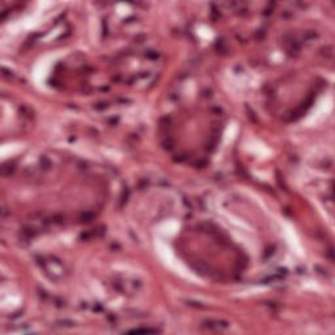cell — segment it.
<instances>
[{"instance_id":"obj_1","label":"cell","mask_w":335,"mask_h":335,"mask_svg":"<svg viewBox=\"0 0 335 335\" xmlns=\"http://www.w3.org/2000/svg\"><path fill=\"white\" fill-rule=\"evenodd\" d=\"M203 327L204 329H208V330H215V331H219V330H223V329H226L228 327V322L226 321H219V319H210V321H204L203 322Z\"/></svg>"},{"instance_id":"obj_2","label":"cell","mask_w":335,"mask_h":335,"mask_svg":"<svg viewBox=\"0 0 335 335\" xmlns=\"http://www.w3.org/2000/svg\"><path fill=\"white\" fill-rule=\"evenodd\" d=\"M193 268L195 270L198 274H200V275H203V276H210V275H212L211 267H210L208 265L204 263V262H195V263L193 265Z\"/></svg>"},{"instance_id":"obj_3","label":"cell","mask_w":335,"mask_h":335,"mask_svg":"<svg viewBox=\"0 0 335 335\" xmlns=\"http://www.w3.org/2000/svg\"><path fill=\"white\" fill-rule=\"evenodd\" d=\"M21 235H22L24 240H31L33 237L37 236V230H35L34 228H31V226H25V228H22V230H21Z\"/></svg>"},{"instance_id":"obj_4","label":"cell","mask_w":335,"mask_h":335,"mask_svg":"<svg viewBox=\"0 0 335 335\" xmlns=\"http://www.w3.org/2000/svg\"><path fill=\"white\" fill-rule=\"evenodd\" d=\"M128 196H130V190L127 189V187H124L123 191H122V194H121V196H119V207H123L124 204L127 203Z\"/></svg>"},{"instance_id":"obj_5","label":"cell","mask_w":335,"mask_h":335,"mask_svg":"<svg viewBox=\"0 0 335 335\" xmlns=\"http://www.w3.org/2000/svg\"><path fill=\"white\" fill-rule=\"evenodd\" d=\"M321 55L325 56L326 59H331L334 56V50L331 46H325L322 50H321Z\"/></svg>"},{"instance_id":"obj_6","label":"cell","mask_w":335,"mask_h":335,"mask_svg":"<svg viewBox=\"0 0 335 335\" xmlns=\"http://www.w3.org/2000/svg\"><path fill=\"white\" fill-rule=\"evenodd\" d=\"M215 49H216V51H219V52H221V54H224V52L228 51V49H226L225 42L223 41V39H219V41H216Z\"/></svg>"},{"instance_id":"obj_7","label":"cell","mask_w":335,"mask_h":335,"mask_svg":"<svg viewBox=\"0 0 335 335\" xmlns=\"http://www.w3.org/2000/svg\"><path fill=\"white\" fill-rule=\"evenodd\" d=\"M302 38H304V41H313V39L318 38V33L314 31V30H308V31H305V33H304Z\"/></svg>"},{"instance_id":"obj_8","label":"cell","mask_w":335,"mask_h":335,"mask_svg":"<svg viewBox=\"0 0 335 335\" xmlns=\"http://www.w3.org/2000/svg\"><path fill=\"white\" fill-rule=\"evenodd\" d=\"M1 172H3V174H4V175H10L14 172V165L10 164V163L4 164V165H3V168H1Z\"/></svg>"},{"instance_id":"obj_9","label":"cell","mask_w":335,"mask_h":335,"mask_svg":"<svg viewBox=\"0 0 335 335\" xmlns=\"http://www.w3.org/2000/svg\"><path fill=\"white\" fill-rule=\"evenodd\" d=\"M94 219V215L92 212H82L80 215V221L81 223H91Z\"/></svg>"},{"instance_id":"obj_10","label":"cell","mask_w":335,"mask_h":335,"mask_svg":"<svg viewBox=\"0 0 335 335\" xmlns=\"http://www.w3.org/2000/svg\"><path fill=\"white\" fill-rule=\"evenodd\" d=\"M145 58L151 60H157L160 58V54L157 51H154V50H148V51H145Z\"/></svg>"},{"instance_id":"obj_11","label":"cell","mask_w":335,"mask_h":335,"mask_svg":"<svg viewBox=\"0 0 335 335\" xmlns=\"http://www.w3.org/2000/svg\"><path fill=\"white\" fill-rule=\"evenodd\" d=\"M56 326H59V327H73V326H75V322H73V321H70V319H63V321H58V322H56Z\"/></svg>"},{"instance_id":"obj_12","label":"cell","mask_w":335,"mask_h":335,"mask_svg":"<svg viewBox=\"0 0 335 335\" xmlns=\"http://www.w3.org/2000/svg\"><path fill=\"white\" fill-rule=\"evenodd\" d=\"M163 147H164V149H166V151H172L173 148H174V143H173V140L170 138H168L163 142Z\"/></svg>"},{"instance_id":"obj_13","label":"cell","mask_w":335,"mask_h":335,"mask_svg":"<svg viewBox=\"0 0 335 335\" xmlns=\"http://www.w3.org/2000/svg\"><path fill=\"white\" fill-rule=\"evenodd\" d=\"M41 165H42V168L45 169V170H47V169L51 168V163H50V160L47 157H45V156L41 157Z\"/></svg>"},{"instance_id":"obj_14","label":"cell","mask_w":335,"mask_h":335,"mask_svg":"<svg viewBox=\"0 0 335 335\" xmlns=\"http://www.w3.org/2000/svg\"><path fill=\"white\" fill-rule=\"evenodd\" d=\"M92 237H94L93 232H85V233H81V235H80V240H82V241H88V240H91Z\"/></svg>"},{"instance_id":"obj_15","label":"cell","mask_w":335,"mask_h":335,"mask_svg":"<svg viewBox=\"0 0 335 335\" xmlns=\"http://www.w3.org/2000/svg\"><path fill=\"white\" fill-rule=\"evenodd\" d=\"M107 107V103L106 102H98V103H96L94 105V109L96 110H105Z\"/></svg>"},{"instance_id":"obj_16","label":"cell","mask_w":335,"mask_h":335,"mask_svg":"<svg viewBox=\"0 0 335 335\" xmlns=\"http://www.w3.org/2000/svg\"><path fill=\"white\" fill-rule=\"evenodd\" d=\"M246 110H247V113H249V118H250V119H253V122H257V118H255L254 111H253V110H250V107H249V106H246Z\"/></svg>"},{"instance_id":"obj_17","label":"cell","mask_w":335,"mask_h":335,"mask_svg":"<svg viewBox=\"0 0 335 335\" xmlns=\"http://www.w3.org/2000/svg\"><path fill=\"white\" fill-rule=\"evenodd\" d=\"M185 160H186L185 154H178V156L174 157V161H178V163H182V161H185Z\"/></svg>"},{"instance_id":"obj_18","label":"cell","mask_w":335,"mask_h":335,"mask_svg":"<svg viewBox=\"0 0 335 335\" xmlns=\"http://www.w3.org/2000/svg\"><path fill=\"white\" fill-rule=\"evenodd\" d=\"M271 254H274V247H267V249H266V253H265V258H268Z\"/></svg>"},{"instance_id":"obj_19","label":"cell","mask_w":335,"mask_h":335,"mask_svg":"<svg viewBox=\"0 0 335 335\" xmlns=\"http://www.w3.org/2000/svg\"><path fill=\"white\" fill-rule=\"evenodd\" d=\"M265 35H266V31H265V30H258V33H257V39H263Z\"/></svg>"},{"instance_id":"obj_20","label":"cell","mask_w":335,"mask_h":335,"mask_svg":"<svg viewBox=\"0 0 335 335\" xmlns=\"http://www.w3.org/2000/svg\"><path fill=\"white\" fill-rule=\"evenodd\" d=\"M207 165V161L206 160H200V161H198L196 163V166L198 168H204Z\"/></svg>"},{"instance_id":"obj_21","label":"cell","mask_w":335,"mask_h":335,"mask_svg":"<svg viewBox=\"0 0 335 335\" xmlns=\"http://www.w3.org/2000/svg\"><path fill=\"white\" fill-rule=\"evenodd\" d=\"M3 75H4V76H12V71H9V70H7L5 67H3Z\"/></svg>"},{"instance_id":"obj_22","label":"cell","mask_w":335,"mask_h":335,"mask_svg":"<svg viewBox=\"0 0 335 335\" xmlns=\"http://www.w3.org/2000/svg\"><path fill=\"white\" fill-rule=\"evenodd\" d=\"M203 96H204V97H207V98H208V97H211V96H212V92H211V91H204V92H203Z\"/></svg>"},{"instance_id":"obj_23","label":"cell","mask_w":335,"mask_h":335,"mask_svg":"<svg viewBox=\"0 0 335 335\" xmlns=\"http://www.w3.org/2000/svg\"><path fill=\"white\" fill-rule=\"evenodd\" d=\"M212 111H215V113H217V114H221V113H223V110L220 109V107H212Z\"/></svg>"},{"instance_id":"obj_24","label":"cell","mask_w":335,"mask_h":335,"mask_svg":"<svg viewBox=\"0 0 335 335\" xmlns=\"http://www.w3.org/2000/svg\"><path fill=\"white\" fill-rule=\"evenodd\" d=\"M327 255H329V258L333 261L334 259V255H333V249H329V251H327Z\"/></svg>"}]
</instances>
